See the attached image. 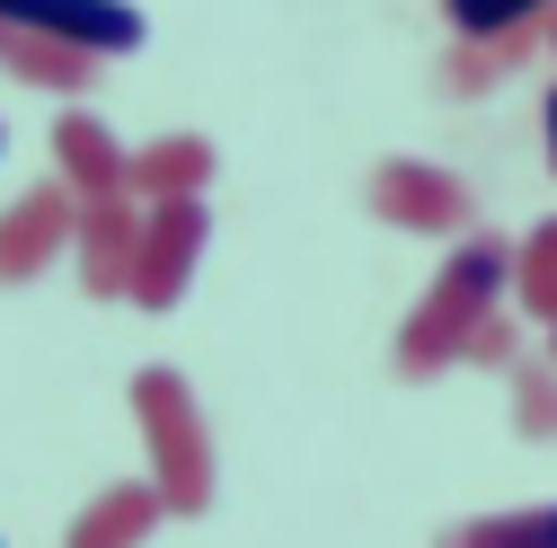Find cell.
<instances>
[{
  "label": "cell",
  "instance_id": "6da1fadb",
  "mask_svg": "<svg viewBox=\"0 0 557 548\" xmlns=\"http://www.w3.org/2000/svg\"><path fill=\"white\" fill-rule=\"evenodd\" d=\"M505 284H513V248H496V239H478V231H469V239L443 257L434 292L407 310V327H398V372H407V381H434L443 363H460V354H469V336L496 319Z\"/></svg>",
  "mask_w": 557,
  "mask_h": 548
},
{
  "label": "cell",
  "instance_id": "7a4b0ae2",
  "mask_svg": "<svg viewBox=\"0 0 557 548\" xmlns=\"http://www.w3.org/2000/svg\"><path fill=\"white\" fill-rule=\"evenodd\" d=\"M133 416H143V443H151V487L177 513H203L213 505V434H203L195 389L177 372H143L133 381Z\"/></svg>",
  "mask_w": 557,
  "mask_h": 548
},
{
  "label": "cell",
  "instance_id": "3957f363",
  "mask_svg": "<svg viewBox=\"0 0 557 548\" xmlns=\"http://www.w3.org/2000/svg\"><path fill=\"white\" fill-rule=\"evenodd\" d=\"M203 231H213L203 195L143 203V257H133V292H124V301H143V310H177V301H186V284H195Z\"/></svg>",
  "mask_w": 557,
  "mask_h": 548
},
{
  "label": "cell",
  "instance_id": "277c9868",
  "mask_svg": "<svg viewBox=\"0 0 557 548\" xmlns=\"http://www.w3.org/2000/svg\"><path fill=\"white\" fill-rule=\"evenodd\" d=\"M81 248V195L72 186H27L10 213H0V284H27V274H45L53 257Z\"/></svg>",
  "mask_w": 557,
  "mask_h": 548
},
{
  "label": "cell",
  "instance_id": "5b68a950",
  "mask_svg": "<svg viewBox=\"0 0 557 548\" xmlns=\"http://www.w3.org/2000/svg\"><path fill=\"white\" fill-rule=\"evenodd\" d=\"M0 27L53 36V45H89V53H133L143 45V10H133V0H0Z\"/></svg>",
  "mask_w": 557,
  "mask_h": 548
},
{
  "label": "cell",
  "instance_id": "8992f818",
  "mask_svg": "<svg viewBox=\"0 0 557 548\" xmlns=\"http://www.w3.org/2000/svg\"><path fill=\"white\" fill-rule=\"evenodd\" d=\"M372 213L398 231H469V186L434 160H381L372 169Z\"/></svg>",
  "mask_w": 557,
  "mask_h": 548
},
{
  "label": "cell",
  "instance_id": "52a82bcc",
  "mask_svg": "<svg viewBox=\"0 0 557 548\" xmlns=\"http://www.w3.org/2000/svg\"><path fill=\"white\" fill-rule=\"evenodd\" d=\"M81 292L115 301L133 292V257H143V195H115V203H81Z\"/></svg>",
  "mask_w": 557,
  "mask_h": 548
},
{
  "label": "cell",
  "instance_id": "ba28073f",
  "mask_svg": "<svg viewBox=\"0 0 557 548\" xmlns=\"http://www.w3.org/2000/svg\"><path fill=\"white\" fill-rule=\"evenodd\" d=\"M53 160H62V186H72L81 203L133 195V160L115 151V133H107L98 115H62V124H53Z\"/></svg>",
  "mask_w": 557,
  "mask_h": 548
},
{
  "label": "cell",
  "instance_id": "9c48e42d",
  "mask_svg": "<svg viewBox=\"0 0 557 548\" xmlns=\"http://www.w3.org/2000/svg\"><path fill=\"white\" fill-rule=\"evenodd\" d=\"M160 513H169L160 487H107V496L72 522V548H143V539L160 531Z\"/></svg>",
  "mask_w": 557,
  "mask_h": 548
},
{
  "label": "cell",
  "instance_id": "30bf717a",
  "mask_svg": "<svg viewBox=\"0 0 557 548\" xmlns=\"http://www.w3.org/2000/svg\"><path fill=\"white\" fill-rule=\"evenodd\" d=\"M203 186H213V142H203V133H169V142H151L143 160H133V195L143 203L203 195Z\"/></svg>",
  "mask_w": 557,
  "mask_h": 548
},
{
  "label": "cell",
  "instance_id": "8fae6325",
  "mask_svg": "<svg viewBox=\"0 0 557 548\" xmlns=\"http://www.w3.org/2000/svg\"><path fill=\"white\" fill-rule=\"evenodd\" d=\"M10 72L27 80V89H62V98H81L89 80H98V62L107 53H89V45H53V36H10Z\"/></svg>",
  "mask_w": 557,
  "mask_h": 548
},
{
  "label": "cell",
  "instance_id": "7c38bea8",
  "mask_svg": "<svg viewBox=\"0 0 557 548\" xmlns=\"http://www.w3.org/2000/svg\"><path fill=\"white\" fill-rule=\"evenodd\" d=\"M443 548H557V505H522V513H486L443 531Z\"/></svg>",
  "mask_w": 557,
  "mask_h": 548
},
{
  "label": "cell",
  "instance_id": "4fadbf2b",
  "mask_svg": "<svg viewBox=\"0 0 557 548\" xmlns=\"http://www.w3.org/2000/svg\"><path fill=\"white\" fill-rule=\"evenodd\" d=\"M513 301H522L540 327H557V222H540V231L513 248Z\"/></svg>",
  "mask_w": 557,
  "mask_h": 548
},
{
  "label": "cell",
  "instance_id": "5bb4252c",
  "mask_svg": "<svg viewBox=\"0 0 557 548\" xmlns=\"http://www.w3.org/2000/svg\"><path fill=\"white\" fill-rule=\"evenodd\" d=\"M557 0H443V18L460 36H505V27H540Z\"/></svg>",
  "mask_w": 557,
  "mask_h": 548
},
{
  "label": "cell",
  "instance_id": "9a60e30c",
  "mask_svg": "<svg viewBox=\"0 0 557 548\" xmlns=\"http://www.w3.org/2000/svg\"><path fill=\"white\" fill-rule=\"evenodd\" d=\"M513 407H522V434L531 443H557V381H540V372H513Z\"/></svg>",
  "mask_w": 557,
  "mask_h": 548
},
{
  "label": "cell",
  "instance_id": "2e32d148",
  "mask_svg": "<svg viewBox=\"0 0 557 548\" xmlns=\"http://www.w3.org/2000/svg\"><path fill=\"white\" fill-rule=\"evenodd\" d=\"M469 363H513V336H505V319H486V327L469 336Z\"/></svg>",
  "mask_w": 557,
  "mask_h": 548
},
{
  "label": "cell",
  "instance_id": "e0dca14e",
  "mask_svg": "<svg viewBox=\"0 0 557 548\" xmlns=\"http://www.w3.org/2000/svg\"><path fill=\"white\" fill-rule=\"evenodd\" d=\"M548 169H557V89H548Z\"/></svg>",
  "mask_w": 557,
  "mask_h": 548
},
{
  "label": "cell",
  "instance_id": "ac0fdd59",
  "mask_svg": "<svg viewBox=\"0 0 557 548\" xmlns=\"http://www.w3.org/2000/svg\"><path fill=\"white\" fill-rule=\"evenodd\" d=\"M540 36H548V53H557V10H548V18H540Z\"/></svg>",
  "mask_w": 557,
  "mask_h": 548
},
{
  "label": "cell",
  "instance_id": "d6986e66",
  "mask_svg": "<svg viewBox=\"0 0 557 548\" xmlns=\"http://www.w3.org/2000/svg\"><path fill=\"white\" fill-rule=\"evenodd\" d=\"M10 36H18V27H0V53H10Z\"/></svg>",
  "mask_w": 557,
  "mask_h": 548
},
{
  "label": "cell",
  "instance_id": "ffe728a7",
  "mask_svg": "<svg viewBox=\"0 0 557 548\" xmlns=\"http://www.w3.org/2000/svg\"><path fill=\"white\" fill-rule=\"evenodd\" d=\"M548 336H557V327H548Z\"/></svg>",
  "mask_w": 557,
  "mask_h": 548
}]
</instances>
